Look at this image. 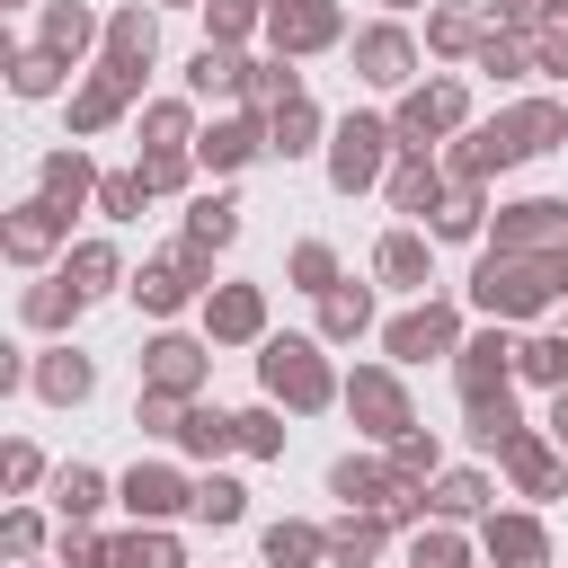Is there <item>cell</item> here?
Instances as JSON below:
<instances>
[{
    "instance_id": "47",
    "label": "cell",
    "mask_w": 568,
    "mask_h": 568,
    "mask_svg": "<svg viewBox=\"0 0 568 568\" xmlns=\"http://www.w3.org/2000/svg\"><path fill=\"white\" fill-rule=\"evenodd\" d=\"M142 133H151V151H186V106L169 98V106H142Z\"/></svg>"
},
{
    "instance_id": "31",
    "label": "cell",
    "mask_w": 568,
    "mask_h": 568,
    "mask_svg": "<svg viewBox=\"0 0 568 568\" xmlns=\"http://www.w3.org/2000/svg\"><path fill=\"white\" fill-rule=\"evenodd\" d=\"M89 186H98V169H89V151H53V160H44V195H53L62 213H71V204H80Z\"/></svg>"
},
{
    "instance_id": "9",
    "label": "cell",
    "mask_w": 568,
    "mask_h": 568,
    "mask_svg": "<svg viewBox=\"0 0 568 568\" xmlns=\"http://www.w3.org/2000/svg\"><path fill=\"white\" fill-rule=\"evenodd\" d=\"M115 497H124V506H133L142 524H160V515H178V506H195V488H186V479H178L169 462H133Z\"/></svg>"
},
{
    "instance_id": "2",
    "label": "cell",
    "mask_w": 568,
    "mask_h": 568,
    "mask_svg": "<svg viewBox=\"0 0 568 568\" xmlns=\"http://www.w3.org/2000/svg\"><path fill=\"white\" fill-rule=\"evenodd\" d=\"M257 382H266V399H284V408H302V417L337 399V382H328V364H320V346H311V337H266Z\"/></svg>"
},
{
    "instance_id": "52",
    "label": "cell",
    "mask_w": 568,
    "mask_h": 568,
    "mask_svg": "<svg viewBox=\"0 0 568 568\" xmlns=\"http://www.w3.org/2000/svg\"><path fill=\"white\" fill-rule=\"evenodd\" d=\"M204 18H213V44H231L257 27V0H204Z\"/></svg>"
},
{
    "instance_id": "21",
    "label": "cell",
    "mask_w": 568,
    "mask_h": 568,
    "mask_svg": "<svg viewBox=\"0 0 568 568\" xmlns=\"http://www.w3.org/2000/svg\"><path fill=\"white\" fill-rule=\"evenodd\" d=\"M124 98H133V80H124V71H98V80L71 98V133H98V124H115V115H124Z\"/></svg>"
},
{
    "instance_id": "28",
    "label": "cell",
    "mask_w": 568,
    "mask_h": 568,
    "mask_svg": "<svg viewBox=\"0 0 568 568\" xmlns=\"http://www.w3.org/2000/svg\"><path fill=\"white\" fill-rule=\"evenodd\" d=\"M178 444H186L195 462H222V453L240 444V417H222V408H186V426H178Z\"/></svg>"
},
{
    "instance_id": "30",
    "label": "cell",
    "mask_w": 568,
    "mask_h": 568,
    "mask_svg": "<svg viewBox=\"0 0 568 568\" xmlns=\"http://www.w3.org/2000/svg\"><path fill=\"white\" fill-rule=\"evenodd\" d=\"M479 71H497V80H524V71H541V53H532L515 27H488V36H479Z\"/></svg>"
},
{
    "instance_id": "32",
    "label": "cell",
    "mask_w": 568,
    "mask_h": 568,
    "mask_svg": "<svg viewBox=\"0 0 568 568\" xmlns=\"http://www.w3.org/2000/svg\"><path fill=\"white\" fill-rule=\"evenodd\" d=\"M470 231H479V178H453L435 204V240H470Z\"/></svg>"
},
{
    "instance_id": "56",
    "label": "cell",
    "mask_w": 568,
    "mask_h": 568,
    "mask_svg": "<svg viewBox=\"0 0 568 568\" xmlns=\"http://www.w3.org/2000/svg\"><path fill=\"white\" fill-rule=\"evenodd\" d=\"M532 53H541V71H559V80H568V18H559V27H541V36H532Z\"/></svg>"
},
{
    "instance_id": "3",
    "label": "cell",
    "mask_w": 568,
    "mask_h": 568,
    "mask_svg": "<svg viewBox=\"0 0 568 568\" xmlns=\"http://www.w3.org/2000/svg\"><path fill=\"white\" fill-rule=\"evenodd\" d=\"M390 142H399V124H382V115H346V124H337V142H328V178H337L346 195H355V186H373Z\"/></svg>"
},
{
    "instance_id": "60",
    "label": "cell",
    "mask_w": 568,
    "mask_h": 568,
    "mask_svg": "<svg viewBox=\"0 0 568 568\" xmlns=\"http://www.w3.org/2000/svg\"><path fill=\"white\" fill-rule=\"evenodd\" d=\"M390 9H417V0H390Z\"/></svg>"
},
{
    "instance_id": "55",
    "label": "cell",
    "mask_w": 568,
    "mask_h": 568,
    "mask_svg": "<svg viewBox=\"0 0 568 568\" xmlns=\"http://www.w3.org/2000/svg\"><path fill=\"white\" fill-rule=\"evenodd\" d=\"M62 568H106V541L89 524H62Z\"/></svg>"
},
{
    "instance_id": "8",
    "label": "cell",
    "mask_w": 568,
    "mask_h": 568,
    "mask_svg": "<svg viewBox=\"0 0 568 568\" xmlns=\"http://www.w3.org/2000/svg\"><path fill=\"white\" fill-rule=\"evenodd\" d=\"M390 355L399 364H426V355H462V320L444 302H417L408 320H390Z\"/></svg>"
},
{
    "instance_id": "26",
    "label": "cell",
    "mask_w": 568,
    "mask_h": 568,
    "mask_svg": "<svg viewBox=\"0 0 568 568\" xmlns=\"http://www.w3.org/2000/svg\"><path fill=\"white\" fill-rule=\"evenodd\" d=\"M44 44H53L62 62H80V53L98 44V18H89L80 0H53V9H44Z\"/></svg>"
},
{
    "instance_id": "24",
    "label": "cell",
    "mask_w": 568,
    "mask_h": 568,
    "mask_svg": "<svg viewBox=\"0 0 568 568\" xmlns=\"http://www.w3.org/2000/svg\"><path fill=\"white\" fill-rule=\"evenodd\" d=\"M89 382H98V373H89V355H71V346H53V355L36 364V390H44L53 408H71V399H89Z\"/></svg>"
},
{
    "instance_id": "58",
    "label": "cell",
    "mask_w": 568,
    "mask_h": 568,
    "mask_svg": "<svg viewBox=\"0 0 568 568\" xmlns=\"http://www.w3.org/2000/svg\"><path fill=\"white\" fill-rule=\"evenodd\" d=\"M0 541H9V559H27V550L44 541V524H36V515H9V532H0Z\"/></svg>"
},
{
    "instance_id": "10",
    "label": "cell",
    "mask_w": 568,
    "mask_h": 568,
    "mask_svg": "<svg viewBox=\"0 0 568 568\" xmlns=\"http://www.w3.org/2000/svg\"><path fill=\"white\" fill-rule=\"evenodd\" d=\"M497 248H568V204H550V195L506 204L497 213Z\"/></svg>"
},
{
    "instance_id": "15",
    "label": "cell",
    "mask_w": 568,
    "mask_h": 568,
    "mask_svg": "<svg viewBox=\"0 0 568 568\" xmlns=\"http://www.w3.org/2000/svg\"><path fill=\"white\" fill-rule=\"evenodd\" d=\"M506 364H515L506 328H488V337H462V355H453V382H462V399H479V390H506Z\"/></svg>"
},
{
    "instance_id": "50",
    "label": "cell",
    "mask_w": 568,
    "mask_h": 568,
    "mask_svg": "<svg viewBox=\"0 0 568 568\" xmlns=\"http://www.w3.org/2000/svg\"><path fill=\"white\" fill-rule=\"evenodd\" d=\"M408 568H462V532H444V524L417 532V541H408Z\"/></svg>"
},
{
    "instance_id": "23",
    "label": "cell",
    "mask_w": 568,
    "mask_h": 568,
    "mask_svg": "<svg viewBox=\"0 0 568 568\" xmlns=\"http://www.w3.org/2000/svg\"><path fill=\"white\" fill-rule=\"evenodd\" d=\"M390 204H399V213H435V204H444V169H435L426 151H408V160L390 169Z\"/></svg>"
},
{
    "instance_id": "34",
    "label": "cell",
    "mask_w": 568,
    "mask_h": 568,
    "mask_svg": "<svg viewBox=\"0 0 568 568\" xmlns=\"http://www.w3.org/2000/svg\"><path fill=\"white\" fill-rule=\"evenodd\" d=\"M311 559H328V532H311V524H275L266 532V568H311Z\"/></svg>"
},
{
    "instance_id": "19",
    "label": "cell",
    "mask_w": 568,
    "mask_h": 568,
    "mask_svg": "<svg viewBox=\"0 0 568 568\" xmlns=\"http://www.w3.org/2000/svg\"><path fill=\"white\" fill-rule=\"evenodd\" d=\"M488 559L497 568H550V541L532 515H488Z\"/></svg>"
},
{
    "instance_id": "13",
    "label": "cell",
    "mask_w": 568,
    "mask_h": 568,
    "mask_svg": "<svg viewBox=\"0 0 568 568\" xmlns=\"http://www.w3.org/2000/svg\"><path fill=\"white\" fill-rule=\"evenodd\" d=\"M355 71H364L373 89H399V80L417 71V44H408L399 27H364V36H355Z\"/></svg>"
},
{
    "instance_id": "57",
    "label": "cell",
    "mask_w": 568,
    "mask_h": 568,
    "mask_svg": "<svg viewBox=\"0 0 568 568\" xmlns=\"http://www.w3.org/2000/svg\"><path fill=\"white\" fill-rule=\"evenodd\" d=\"M506 18H515V27H559L568 0H506Z\"/></svg>"
},
{
    "instance_id": "4",
    "label": "cell",
    "mask_w": 568,
    "mask_h": 568,
    "mask_svg": "<svg viewBox=\"0 0 568 568\" xmlns=\"http://www.w3.org/2000/svg\"><path fill=\"white\" fill-rule=\"evenodd\" d=\"M337 0H275L266 9V36H275V53L293 62V53H320V44H337Z\"/></svg>"
},
{
    "instance_id": "25",
    "label": "cell",
    "mask_w": 568,
    "mask_h": 568,
    "mask_svg": "<svg viewBox=\"0 0 568 568\" xmlns=\"http://www.w3.org/2000/svg\"><path fill=\"white\" fill-rule=\"evenodd\" d=\"M462 408H470V444H488V453H506V444L524 435V417H515L506 390H479V399H462Z\"/></svg>"
},
{
    "instance_id": "22",
    "label": "cell",
    "mask_w": 568,
    "mask_h": 568,
    "mask_svg": "<svg viewBox=\"0 0 568 568\" xmlns=\"http://www.w3.org/2000/svg\"><path fill=\"white\" fill-rule=\"evenodd\" d=\"M257 151H266V133H257L248 115H222V124L195 142V160H204V169H240V160H257Z\"/></svg>"
},
{
    "instance_id": "20",
    "label": "cell",
    "mask_w": 568,
    "mask_h": 568,
    "mask_svg": "<svg viewBox=\"0 0 568 568\" xmlns=\"http://www.w3.org/2000/svg\"><path fill=\"white\" fill-rule=\"evenodd\" d=\"M248 71H257V62H240L231 44H204V53L186 62V89H195V98H240V89H248Z\"/></svg>"
},
{
    "instance_id": "51",
    "label": "cell",
    "mask_w": 568,
    "mask_h": 568,
    "mask_svg": "<svg viewBox=\"0 0 568 568\" xmlns=\"http://www.w3.org/2000/svg\"><path fill=\"white\" fill-rule=\"evenodd\" d=\"M240 453H284V426H275V408H240Z\"/></svg>"
},
{
    "instance_id": "37",
    "label": "cell",
    "mask_w": 568,
    "mask_h": 568,
    "mask_svg": "<svg viewBox=\"0 0 568 568\" xmlns=\"http://www.w3.org/2000/svg\"><path fill=\"white\" fill-rule=\"evenodd\" d=\"M106 568H178V541L169 532H124V541H106Z\"/></svg>"
},
{
    "instance_id": "12",
    "label": "cell",
    "mask_w": 568,
    "mask_h": 568,
    "mask_svg": "<svg viewBox=\"0 0 568 568\" xmlns=\"http://www.w3.org/2000/svg\"><path fill=\"white\" fill-rule=\"evenodd\" d=\"M488 133L506 142V160H532V151H550V142L568 133V115H559L550 98H532V106H506V115H497Z\"/></svg>"
},
{
    "instance_id": "54",
    "label": "cell",
    "mask_w": 568,
    "mask_h": 568,
    "mask_svg": "<svg viewBox=\"0 0 568 568\" xmlns=\"http://www.w3.org/2000/svg\"><path fill=\"white\" fill-rule=\"evenodd\" d=\"M390 470H408V479H426V470H435V435H417V426H408V435L390 444Z\"/></svg>"
},
{
    "instance_id": "59",
    "label": "cell",
    "mask_w": 568,
    "mask_h": 568,
    "mask_svg": "<svg viewBox=\"0 0 568 568\" xmlns=\"http://www.w3.org/2000/svg\"><path fill=\"white\" fill-rule=\"evenodd\" d=\"M36 470H44L36 444H9V488H36Z\"/></svg>"
},
{
    "instance_id": "41",
    "label": "cell",
    "mask_w": 568,
    "mask_h": 568,
    "mask_svg": "<svg viewBox=\"0 0 568 568\" xmlns=\"http://www.w3.org/2000/svg\"><path fill=\"white\" fill-rule=\"evenodd\" d=\"M80 302H89V293H80L71 275H53V284H36V293H27V320H36V328H62Z\"/></svg>"
},
{
    "instance_id": "1",
    "label": "cell",
    "mask_w": 568,
    "mask_h": 568,
    "mask_svg": "<svg viewBox=\"0 0 568 568\" xmlns=\"http://www.w3.org/2000/svg\"><path fill=\"white\" fill-rule=\"evenodd\" d=\"M550 293H568V248H488L479 275H470V302L488 320H524Z\"/></svg>"
},
{
    "instance_id": "45",
    "label": "cell",
    "mask_w": 568,
    "mask_h": 568,
    "mask_svg": "<svg viewBox=\"0 0 568 568\" xmlns=\"http://www.w3.org/2000/svg\"><path fill=\"white\" fill-rule=\"evenodd\" d=\"M515 364H524L532 382H550V390H568V337H532V346H515Z\"/></svg>"
},
{
    "instance_id": "29",
    "label": "cell",
    "mask_w": 568,
    "mask_h": 568,
    "mask_svg": "<svg viewBox=\"0 0 568 568\" xmlns=\"http://www.w3.org/2000/svg\"><path fill=\"white\" fill-rule=\"evenodd\" d=\"M373 550H382V515L346 506V524H328V559H337V568H364Z\"/></svg>"
},
{
    "instance_id": "17",
    "label": "cell",
    "mask_w": 568,
    "mask_h": 568,
    "mask_svg": "<svg viewBox=\"0 0 568 568\" xmlns=\"http://www.w3.org/2000/svg\"><path fill=\"white\" fill-rule=\"evenodd\" d=\"M204 328H213L222 346H240V337H257V328H266V302H257V284H222V293L204 302Z\"/></svg>"
},
{
    "instance_id": "11",
    "label": "cell",
    "mask_w": 568,
    "mask_h": 568,
    "mask_svg": "<svg viewBox=\"0 0 568 568\" xmlns=\"http://www.w3.org/2000/svg\"><path fill=\"white\" fill-rule=\"evenodd\" d=\"M151 53H160V27H151V9H115V18H106V71H124V80L142 89Z\"/></svg>"
},
{
    "instance_id": "7",
    "label": "cell",
    "mask_w": 568,
    "mask_h": 568,
    "mask_svg": "<svg viewBox=\"0 0 568 568\" xmlns=\"http://www.w3.org/2000/svg\"><path fill=\"white\" fill-rule=\"evenodd\" d=\"M346 408H355V426L382 435V444H399V435L417 426V417H408V390H399L390 373H355V382H346Z\"/></svg>"
},
{
    "instance_id": "43",
    "label": "cell",
    "mask_w": 568,
    "mask_h": 568,
    "mask_svg": "<svg viewBox=\"0 0 568 568\" xmlns=\"http://www.w3.org/2000/svg\"><path fill=\"white\" fill-rule=\"evenodd\" d=\"M9 80H18V98H53V89H62V53H53V44H36V53H18V71H9Z\"/></svg>"
},
{
    "instance_id": "27",
    "label": "cell",
    "mask_w": 568,
    "mask_h": 568,
    "mask_svg": "<svg viewBox=\"0 0 568 568\" xmlns=\"http://www.w3.org/2000/svg\"><path fill=\"white\" fill-rule=\"evenodd\" d=\"M320 328H328V337H364V328H373V293H364V284H328V293H320Z\"/></svg>"
},
{
    "instance_id": "42",
    "label": "cell",
    "mask_w": 568,
    "mask_h": 568,
    "mask_svg": "<svg viewBox=\"0 0 568 568\" xmlns=\"http://www.w3.org/2000/svg\"><path fill=\"white\" fill-rule=\"evenodd\" d=\"M195 515H204V524H240V515H248V488L213 470V479H195Z\"/></svg>"
},
{
    "instance_id": "38",
    "label": "cell",
    "mask_w": 568,
    "mask_h": 568,
    "mask_svg": "<svg viewBox=\"0 0 568 568\" xmlns=\"http://www.w3.org/2000/svg\"><path fill=\"white\" fill-rule=\"evenodd\" d=\"M479 36H488V27H479L470 9H435V18H426V44H435V53H479Z\"/></svg>"
},
{
    "instance_id": "39",
    "label": "cell",
    "mask_w": 568,
    "mask_h": 568,
    "mask_svg": "<svg viewBox=\"0 0 568 568\" xmlns=\"http://www.w3.org/2000/svg\"><path fill=\"white\" fill-rule=\"evenodd\" d=\"M231 231H240V204H231V195H204V204L186 213V240H195V248H222Z\"/></svg>"
},
{
    "instance_id": "53",
    "label": "cell",
    "mask_w": 568,
    "mask_h": 568,
    "mask_svg": "<svg viewBox=\"0 0 568 568\" xmlns=\"http://www.w3.org/2000/svg\"><path fill=\"white\" fill-rule=\"evenodd\" d=\"M142 195H151L142 178H98V204H106L115 222H133V213H142Z\"/></svg>"
},
{
    "instance_id": "49",
    "label": "cell",
    "mask_w": 568,
    "mask_h": 568,
    "mask_svg": "<svg viewBox=\"0 0 568 568\" xmlns=\"http://www.w3.org/2000/svg\"><path fill=\"white\" fill-rule=\"evenodd\" d=\"M293 284H302V293H328V284H337V257H328L320 240H302V248H293Z\"/></svg>"
},
{
    "instance_id": "36",
    "label": "cell",
    "mask_w": 568,
    "mask_h": 568,
    "mask_svg": "<svg viewBox=\"0 0 568 568\" xmlns=\"http://www.w3.org/2000/svg\"><path fill=\"white\" fill-rule=\"evenodd\" d=\"M53 506H62V524H89V515H98V506H106V479H98V470H80V462H71V470H62V488H53Z\"/></svg>"
},
{
    "instance_id": "6",
    "label": "cell",
    "mask_w": 568,
    "mask_h": 568,
    "mask_svg": "<svg viewBox=\"0 0 568 568\" xmlns=\"http://www.w3.org/2000/svg\"><path fill=\"white\" fill-rule=\"evenodd\" d=\"M390 124H399V142H408V151H426L435 133H453V124H462V80H426V89H408Z\"/></svg>"
},
{
    "instance_id": "35",
    "label": "cell",
    "mask_w": 568,
    "mask_h": 568,
    "mask_svg": "<svg viewBox=\"0 0 568 568\" xmlns=\"http://www.w3.org/2000/svg\"><path fill=\"white\" fill-rule=\"evenodd\" d=\"M311 133H320V106H311V98H293V106H275V115H266V142H275L284 160H293V151H311Z\"/></svg>"
},
{
    "instance_id": "44",
    "label": "cell",
    "mask_w": 568,
    "mask_h": 568,
    "mask_svg": "<svg viewBox=\"0 0 568 568\" xmlns=\"http://www.w3.org/2000/svg\"><path fill=\"white\" fill-rule=\"evenodd\" d=\"M62 275H71L80 293H106V284H115V248H106V240H89V248H71V257H62Z\"/></svg>"
},
{
    "instance_id": "14",
    "label": "cell",
    "mask_w": 568,
    "mask_h": 568,
    "mask_svg": "<svg viewBox=\"0 0 568 568\" xmlns=\"http://www.w3.org/2000/svg\"><path fill=\"white\" fill-rule=\"evenodd\" d=\"M142 382L186 399V390L204 382V346H195V337H151V346H142Z\"/></svg>"
},
{
    "instance_id": "46",
    "label": "cell",
    "mask_w": 568,
    "mask_h": 568,
    "mask_svg": "<svg viewBox=\"0 0 568 568\" xmlns=\"http://www.w3.org/2000/svg\"><path fill=\"white\" fill-rule=\"evenodd\" d=\"M248 98H257V106L275 115V106H293V98H302V80H293L284 62H257V71H248Z\"/></svg>"
},
{
    "instance_id": "40",
    "label": "cell",
    "mask_w": 568,
    "mask_h": 568,
    "mask_svg": "<svg viewBox=\"0 0 568 568\" xmlns=\"http://www.w3.org/2000/svg\"><path fill=\"white\" fill-rule=\"evenodd\" d=\"M373 266H382V275H390V284H426V240H417V231H390V240H382V257H373Z\"/></svg>"
},
{
    "instance_id": "16",
    "label": "cell",
    "mask_w": 568,
    "mask_h": 568,
    "mask_svg": "<svg viewBox=\"0 0 568 568\" xmlns=\"http://www.w3.org/2000/svg\"><path fill=\"white\" fill-rule=\"evenodd\" d=\"M62 231H71V213H62L53 195H36V204H18V213H9V257H18V266H36Z\"/></svg>"
},
{
    "instance_id": "33",
    "label": "cell",
    "mask_w": 568,
    "mask_h": 568,
    "mask_svg": "<svg viewBox=\"0 0 568 568\" xmlns=\"http://www.w3.org/2000/svg\"><path fill=\"white\" fill-rule=\"evenodd\" d=\"M479 497H488V479H479V470H444V479L426 488V506H435L444 524H462V515H479Z\"/></svg>"
},
{
    "instance_id": "48",
    "label": "cell",
    "mask_w": 568,
    "mask_h": 568,
    "mask_svg": "<svg viewBox=\"0 0 568 568\" xmlns=\"http://www.w3.org/2000/svg\"><path fill=\"white\" fill-rule=\"evenodd\" d=\"M133 178H142L151 195H178V186H186V151H142V169H133Z\"/></svg>"
},
{
    "instance_id": "18",
    "label": "cell",
    "mask_w": 568,
    "mask_h": 568,
    "mask_svg": "<svg viewBox=\"0 0 568 568\" xmlns=\"http://www.w3.org/2000/svg\"><path fill=\"white\" fill-rule=\"evenodd\" d=\"M506 470H515L524 497H559V488H568V462H559L541 435H515V444H506Z\"/></svg>"
},
{
    "instance_id": "5",
    "label": "cell",
    "mask_w": 568,
    "mask_h": 568,
    "mask_svg": "<svg viewBox=\"0 0 568 568\" xmlns=\"http://www.w3.org/2000/svg\"><path fill=\"white\" fill-rule=\"evenodd\" d=\"M204 257H213V248H195V240H186V248H169V257H151V266L133 275L142 311H186V302H195V284H204Z\"/></svg>"
}]
</instances>
